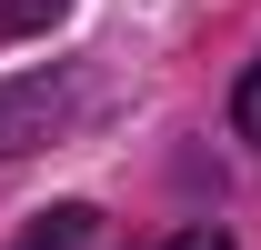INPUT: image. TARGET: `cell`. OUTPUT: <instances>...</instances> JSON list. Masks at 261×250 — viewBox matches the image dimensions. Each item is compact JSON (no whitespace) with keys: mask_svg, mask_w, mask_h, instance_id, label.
I'll list each match as a JSON object with an SVG mask.
<instances>
[{"mask_svg":"<svg viewBox=\"0 0 261 250\" xmlns=\"http://www.w3.org/2000/svg\"><path fill=\"white\" fill-rule=\"evenodd\" d=\"M70 0H0V40H31V30H50Z\"/></svg>","mask_w":261,"mask_h":250,"instance_id":"3957f363","label":"cell"},{"mask_svg":"<svg viewBox=\"0 0 261 250\" xmlns=\"http://www.w3.org/2000/svg\"><path fill=\"white\" fill-rule=\"evenodd\" d=\"M231 120H241V140H261V60L241 70V90H231Z\"/></svg>","mask_w":261,"mask_h":250,"instance_id":"277c9868","label":"cell"},{"mask_svg":"<svg viewBox=\"0 0 261 250\" xmlns=\"http://www.w3.org/2000/svg\"><path fill=\"white\" fill-rule=\"evenodd\" d=\"M70 100H81V80H70V70L0 80V160H10V150H31V140H50V130L70 120Z\"/></svg>","mask_w":261,"mask_h":250,"instance_id":"6da1fadb","label":"cell"},{"mask_svg":"<svg viewBox=\"0 0 261 250\" xmlns=\"http://www.w3.org/2000/svg\"><path fill=\"white\" fill-rule=\"evenodd\" d=\"M91 230H100V210H91V200H61V210H40L10 250H91Z\"/></svg>","mask_w":261,"mask_h":250,"instance_id":"7a4b0ae2","label":"cell"},{"mask_svg":"<svg viewBox=\"0 0 261 250\" xmlns=\"http://www.w3.org/2000/svg\"><path fill=\"white\" fill-rule=\"evenodd\" d=\"M171 250H231V240H221V230H181Z\"/></svg>","mask_w":261,"mask_h":250,"instance_id":"5b68a950","label":"cell"}]
</instances>
